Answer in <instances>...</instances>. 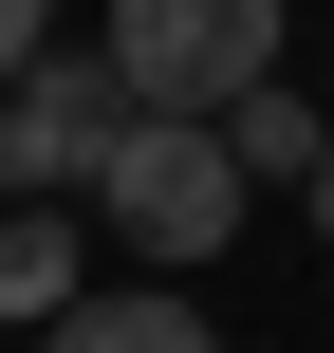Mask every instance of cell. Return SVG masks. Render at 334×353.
I'll return each mask as SVG.
<instances>
[{"instance_id": "obj_3", "label": "cell", "mask_w": 334, "mask_h": 353, "mask_svg": "<svg viewBox=\"0 0 334 353\" xmlns=\"http://www.w3.org/2000/svg\"><path fill=\"white\" fill-rule=\"evenodd\" d=\"M112 130H130V74H112V56H56V37H37V56L0 74V205H74Z\"/></svg>"}, {"instance_id": "obj_5", "label": "cell", "mask_w": 334, "mask_h": 353, "mask_svg": "<svg viewBox=\"0 0 334 353\" xmlns=\"http://www.w3.org/2000/svg\"><path fill=\"white\" fill-rule=\"evenodd\" d=\"M205 130H223V168H242V186H298V168H316V112H298L279 74H260V93H223Z\"/></svg>"}, {"instance_id": "obj_8", "label": "cell", "mask_w": 334, "mask_h": 353, "mask_svg": "<svg viewBox=\"0 0 334 353\" xmlns=\"http://www.w3.org/2000/svg\"><path fill=\"white\" fill-rule=\"evenodd\" d=\"M298 205H316V242H334V112H316V168H298Z\"/></svg>"}, {"instance_id": "obj_2", "label": "cell", "mask_w": 334, "mask_h": 353, "mask_svg": "<svg viewBox=\"0 0 334 353\" xmlns=\"http://www.w3.org/2000/svg\"><path fill=\"white\" fill-rule=\"evenodd\" d=\"M112 74L130 112H223L279 74V0H112Z\"/></svg>"}, {"instance_id": "obj_1", "label": "cell", "mask_w": 334, "mask_h": 353, "mask_svg": "<svg viewBox=\"0 0 334 353\" xmlns=\"http://www.w3.org/2000/svg\"><path fill=\"white\" fill-rule=\"evenodd\" d=\"M93 242H112V261H223V242H242L223 130H205V112H130V130L93 149Z\"/></svg>"}, {"instance_id": "obj_4", "label": "cell", "mask_w": 334, "mask_h": 353, "mask_svg": "<svg viewBox=\"0 0 334 353\" xmlns=\"http://www.w3.org/2000/svg\"><path fill=\"white\" fill-rule=\"evenodd\" d=\"M37 353H223V335H205L186 279H74V298L37 316Z\"/></svg>"}, {"instance_id": "obj_6", "label": "cell", "mask_w": 334, "mask_h": 353, "mask_svg": "<svg viewBox=\"0 0 334 353\" xmlns=\"http://www.w3.org/2000/svg\"><path fill=\"white\" fill-rule=\"evenodd\" d=\"M74 279H93V242H74L56 205H19V223H0V316H56Z\"/></svg>"}, {"instance_id": "obj_7", "label": "cell", "mask_w": 334, "mask_h": 353, "mask_svg": "<svg viewBox=\"0 0 334 353\" xmlns=\"http://www.w3.org/2000/svg\"><path fill=\"white\" fill-rule=\"evenodd\" d=\"M37 37H56V0H0V74H19V56H37Z\"/></svg>"}]
</instances>
